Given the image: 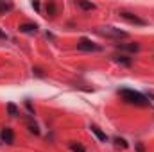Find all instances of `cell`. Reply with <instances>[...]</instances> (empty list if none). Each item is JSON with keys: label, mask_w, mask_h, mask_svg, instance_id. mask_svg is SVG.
Segmentation results:
<instances>
[{"label": "cell", "mask_w": 154, "mask_h": 152, "mask_svg": "<svg viewBox=\"0 0 154 152\" xmlns=\"http://www.w3.org/2000/svg\"><path fill=\"white\" fill-rule=\"evenodd\" d=\"M27 125H29V131L31 132H34V134H39V129L36 123H32V122H27Z\"/></svg>", "instance_id": "obj_15"}, {"label": "cell", "mask_w": 154, "mask_h": 152, "mask_svg": "<svg viewBox=\"0 0 154 152\" xmlns=\"http://www.w3.org/2000/svg\"><path fill=\"white\" fill-rule=\"evenodd\" d=\"M118 95H120L125 102H129V104H133V106L145 108V106H149V104H151V100H149L143 93L134 91V90H129V88H122V90L118 91Z\"/></svg>", "instance_id": "obj_1"}, {"label": "cell", "mask_w": 154, "mask_h": 152, "mask_svg": "<svg viewBox=\"0 0 154 152\" xmlns=\"http://www.w3.org/2000/svg\"><path fill=\"white\" fill-rule=\"evenodd\" d=\"M20 31L31 34V32H36V31H38V25H36V23H22V25H20Z\"/></svg>", "instance_id": "obj_6"}, {"label": "cell", "mask_w": 154, "mask_h": 152, "mask_svg": "<svg viewBox=\"0 0 154 152\" xmlns=\"http://www.w3.org/2000/svg\"><path fill=\"white\" fill-rule=\"evenodd\" d=\"M70 149L74 152H86V149L82 145H79V143H70Z\"/></svg>", "instance_id": "obj_13"}, {"label": "cell", "mask_w": 154, "mask_h": 152, "mask_svg": "<svg viewBox=\"0 0 154 152\" xmlns=\"http://www.w3.org/2000/svg\"><path fill=\"white\" fill-rule=\"evenodd\" d=\"M115 61H116V63H120V65H125V66H129V65H131V59H129L127 56H116Z\"/></svg>", "instance_id": "obj_10"}, {"label": "cell", "mask_w": 154, "mask_h": 152, "mask_svg": "<svg viewBox=\"0 0 154 152\" xmlns=\"http://www.w3.org/2000/svg\"><path fill=\"white\" fill-rule=\"evenodd\" d=\"M7 113L11 114V116H16V114H18V109H16V106H14L13 102L7 104Z\"/></svg>", "instance_id": "obj_11"}, {"label": "cell", "mask_w": 154, "mask_h": 152, "mask_svg": "<svg viewBox=\"0 0 154 152\" xmlns=\"http://www.w3.org/2000/svg\"><path fill=\"white\" fill-rule=\"evenodd\" d=\"M25 106H27L29 113H31V114H34V109H32V106H31V100H25Z\"/></svg>", "instance_id": "obj_17"}, {"label": "cell", "mask_w": 154, "mask_h": 152, "mask_svg": "<svg viewBox=\"0 0 154 152\" xmlns=\"http://www.w3.org/2000/svg\"><path fill=\"white\" fill-rule=\"evenodd\" d=\"M13 9V4H4V2H0V13L4 14V13H7V11H11Z\"/></svg>", "instance_id": "obj_12"}, {"label": "cell", "mask_w": 154, "mask_h": 152, "mask_svg": "<svg viewBox=\"0 0 154 152\" xmlns=\"http://www.w3.org/2000/svg\"><path fill=\"white\" fill-rule=\"evenodd\" d=\"M77 48H79V50H84V52H100V50H102L99 45H95L93 41H90V39H86V38L79 39Z\"/></svg>", "instance_id": "obj_2"}, {"label": "cell", "mask_w": 154, "mask_h": 152, "mask_svg": "<svg viewBox=\"0 0 154 152\" xmlns=\"http://www.w3.org/2000/svg\"><path fill=\"white\" fill-rule=\"evenodd\" d=\"M147 99H151V100H154V93H149V97Z\"/></svg>", "instance_id": "obj_22"}, {"label": "cell", "mask_w": 154, "mask_h": 152, "mask_svg": "<svg viewBox=\"0 0 154 152\" xmlns=\"http://www.w3.org/2000/svg\"><path fill=\"white\" fill-rule=\"evenodd\" d=\"M120 16H122L125 22H129V23H134V25H147V22H145L143 18H140V16H136V14H133V13H129V11H122Z\"/></svg>", "instance_id": "obj_4"}, {"label": "cell", "mask_w": 154, "mask_h": 152, "mask_svg": "<svg viewBox=\"0 0 154 152\" xmlns=\"http://www.w3.org/2000/svg\"><path fill=\"white\" fill-rule=\"evenodd\" d=\"M134 147H136V152H145V149H143L142 143H134Z\"/></svg>", "instance_id": "obj_18"}, {"label": "cell", "mask_w": 154, "mask_h": 152, "mask_svg": "<svg viewBox=\"0 0 154 152\" xmlns=\"http://www.w3.org/2000/svg\"><path fill=\"white\" fill-rule=\"evenodd\" d=\"M116 48L125 50V52H138V50H140V45H136V43H129V45H116Z\"/></svg>", "instance_id": "obj_7"}, {"label": "cell", "mask_w": 154, "mask_h": 152, "mask_svg": "<svg viewBox=\"0 0 154 152\" xmlns=\"http://www.w3.org/2000/svg\"><path fill=\"white\" fill-rule=\"evenodd\" d=\"M115 143H116V145H120L122 149H125V147H127V143H125V140H122V138H115Z\"/></svg>", "instance_id": "obj_16"}, {"label": "cell", "mask_w": 154, "mask_h": 152, "mask_svg": "<svg viewBox=\"0 0 154 152\" xmlns=\"http://www.w3.org/2000/svg\"><path fill=\"white\" fill-rule=\"evenodd\" d=\"M0 38H7V34H5V32H2V31H0Z\"/></svg>", "instance_id": "obj_21"}, {"label": "cell", "mask_w": 154, "mask_h": 152, "mask_svg": "<svg viewBox=\"0 0 154 152\" xmlns=\"http://www.w3.org/2000/svg\"><path fill=\"white\" fill-rule=\"evenodd\" d=\"M2 141L7 143V145H11V143L14 141V132H13V129L5 127V129L2 131Z\"/></svg>", "instance_id": "obj_5"}, {"label": "cell", "mask_w": 154, "mask_h": 152, "mask_svg": "<svg viewBox=\"0 0 154 152\" xmlns=\"http://www.w3.org/2000/svg\"><path fill=\"white\" fill-rule=\"evenodd\" d=\"M91 132H93V134H95L100 141H106V140H108V136H106V134H104V132L97 127V125H91Z\"/></svg>", "instance_id": "obj_8"}, {"label": "cell", "mask_w": 154, "mask_h": 152, "mask_svg": "<svg viewBox=\"0 0 154 152\" xmlns=\"http://www.w3.org/2000/svg\"><path fill=\"white\" fill-rule=\"evenodd\" d=\"M32 72H36V75L43 77V72H41V70H39V68H32Z\"/></svg>", "instance_id": "obj_20"}, {"label": "cell", "mask_w": 154, "mask_h": 152, "mask_svg": "<svg viewBox=\"0 0 154 152\" xmlns=\"http://www.w3.org/2000/svg\"><path fill=\"white\" fill-rule=\"evenodd\" d=\"M47 13H48L50 16H56V4H54V2H50V4L47 5Z\"/></svg>", "instance_id": "obj_14"}, {"label": "cell", "mask_w": 154, "mask_h": 152, "mask_svg": "<svg viewBox=\"0 0 154 152\" xmlns=\"http://www.w3.org/2000/svg\"><path fill=\"white\" fill-rule=\"evenodd\" d=\"M99 32L102 36H108V38H127V32H124L116 27H102Z\"/></svg>", "instance_id": "obj_3"}, {"label": "cell", "mask_w": 154, "mask_h": 152, "mask_svg": "<svg viewBox=\"0 0 154 152\" xmlns=\"http://www.w3.org/2000/svg\"><path fill=\"white\" fill-rule=\"evenodd\" d=\"M32 7H34L36 11H39V9H41V5H39V2H32Z\"/></svg>", "instance_id": "obj_19"}, {"label": "cell", "mask_w": 154, "mask_h": 152, "mask_svg": "<svg viewBox=\"0 0 154 152\" xmlns=\"http://www.w3.org/2000/svg\"><path fill=\"white\" fill-rule=\"evenodd\" d=\"M77 5H79L81 9H86V11L95 9V4H91V2H84V0H79V2H77Z\"/></svg>", "instance_id": "obj_9"}]
</instances>
